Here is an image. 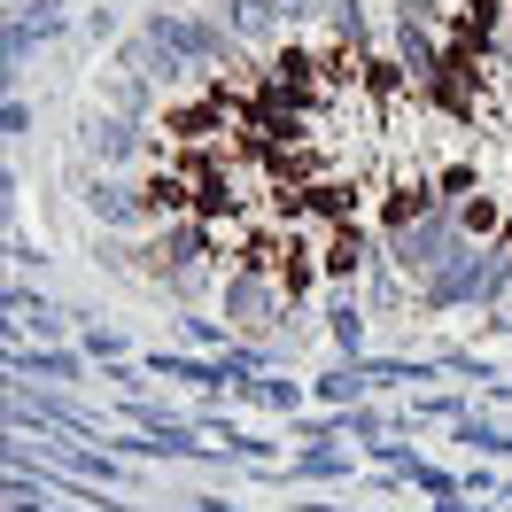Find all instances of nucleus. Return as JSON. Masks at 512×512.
<instances>
[{
  "instance_id": "nucleus-25",
  "label": "nucleus",
  "mask_w": 512,
  "mask_h": 512,
  "mask_svg": "<svg viewBox=\"0 0 512 512\" xmlns=\"http://www.w3.org/2000/svg\"><path fill=\"white\" fill-rule=\"evenodd\" d=\"M466 512H497V505H466Z\"/></svg>"
},
{
  "instance_id": "nucleus-7",
  "label": "nucleus",
  "mask_w": 512,
  "mask_h": 512,
  "mask_svg": "<svg viewBox=\"0 0 512 512\" xmlns=\"http://www.w3.org/2000/svg\"><path fill=\"white\" fill-rule=\"evenodd\" d=\"M319 319H326V342H334L342 357H373V350H365L373 311H365V295H357V288H326L319 295Z\"/></svg>"
},
{
  "instance_id": "nucleus-24",
  "label": "nucleus",
  "mask_w": 512,
  "mask_h": 512,
  "mask_svg": "<svg viewBox=\"0 0 512 512\" xmlns=\"http://www.w3.org/2000/svg\"><path fill=\"white\" fill-rule=\"evenodd\" d=\"M497 505H505V512H512V481H505V497H497Z\"/></svg>"
},
{
  "instance_id": "nucleus-2",
  "label": "nucleus",
  "mask_w": 512,
  "mask_h": 512,
  "mask_svg": "<svg viewBox=\"0 0 512 512\" xmlns=\"http://www.w3.org/2000/svg\"><path fill=\"white\" fill-rule=\"evenodd\" d=\"M388 63L404 70V86L412 94H427L435 78H443V55H450V24H427V16H412V8H388Z\"/></svg>"
},
{
  "instance_id": "nucleus-9",
  "label": "nucleus",
  "mask_w": 512,
  "mask_h": 512,
  "mask_svg": "<svg viewBox=\"0 0 512 512\" xmlns=\"http://www.w3.org/2000/svg\"><path fill=\"white\" fill-rule=\"evenodd\" d=\"M8 373L16 381H47V388H78L86 381V350H8Z\"/></svg>"
},
{
  "instance_id": "nucleus-20",
  "label": "nucleus",
  "mask_w": 512,
  "mask_h": 512,
  "mask_svg": "<svg viewBox=\"0 0 512 512\" xmlns=\"http://www.w3.org/2000/svg\"><path fill=\"white\" fill-rule=\"evenodd\" d=\"M388 8H412L427 24H450V16H458V0H388Z\"/></svg>"
},
{
  "instance_id": "nucleus-19",
  "label": "nucleus",
  "mask_w": 512,
  "mask_h": 512,
  "mask_svg": "<svg viewBox=\"0 0 512 512\" xmlns=\"http://www.w3.org/2000/svg\"><path fill=\"white\" fill-rule=\"evenodd\" d=\"M466 497H505V481H497V466H481V458H466Z\"/></svg>"
},
{
  "instance_id": "nucleus-4",
  "label": "nucleus",
  "mask_w": 512,
  "mask_h": 512,
  "mask_svg": "<svg viewBox=\"0 0 512 512\" xmlns=\"http://www.w3.org/2000/svg\"><path fill=\"white\" fill-rule=\"evenodd\" d=\"M63 32H70L63 0H16L8 8V94H16L24 63H32V47H47V39H63Z\"/></svg>"
},
{
  "instance_id": "nucleus-5",
  "label": "nucleus",
  "mask_w": 512,
  "mask_h": 512,
  "mask_svg": "<svg viewBox=\"0 0 512 512\" xmlns=\"http://www.w3.org/2000/svg\"><path fill=\"white\" fill-rule=\"evenodd\" d=\"M218 16H225V32L241 39L256 63H272V55L288 47V32H280V8H272V0H218Z\"/></svg>"
},
{
  "instance_id": "nucleus-11",
  "label": "nucleus",
  "mask_w": 512,
  "mask_h": 512,
  "mask_svg": "<svg viewBox=\"0 0 512 512\" xmlns=\"http://www.w3.org/2000/svg\"><path fill=\"white\" fill-rule=\"evenodd\" d=\"M311 396H319L326 412H350V404L373 396V381H365V365H357V357H342V365H326L319 381H311Z\"/></svg>"
},
{
  "instance_id": "nucleus-15",
  "label": "nucleus",
  "mask_w": 512,
  "mask_h": 512,
  "mask_svg": "<svg viewBox=\"0 0 512 512\" xmlns=\"http://www.w3.org/2000/svg\"><path fill=\"white\" fill-rule=\"evenodd\" d=\"M396 427H404V419L381 412V404H350V412H342V435H350V443H381V435H396Z\"/></svg>"
},
{
  "instance_id": "nucleus-8",
  "label": "nucleus",
  "mask_w": 512,
  "mask_h": 512,
  "mask_svg": "<svg viewBox=\"0 0 512 512\" xmlns=\"http://www.w3.org/2000/svg\"><path fill=\"white\" fill-rule=\"evenodd\" d=\"M357 295H365V311H373V319H396V311H419V288L404 280V272H396V264H388V249L373 256L365 272H357Z\"/></svg>"
},
{
  "instance_id": "nucleus-21",
  "label": "nucleus",
  "mask_w": 512,
  "mask_h": 512,
  "mask_svg": "<svg viewBox=\"0 0 512 512\" xmlns=\"http://www.w3.org/2000/svg\"><path fill=\"white\" fill-rule=\"evenodd\" d=\"M0 125H8V140H24V132H32V101L8 94V117H0Z\"/></svg>"
},
{
  "instance_id": "nucleus-1",
  "label": "nucleus",
  "mask_w": 512,
  "mask_h": 512,
  "mask_svg": "<svg viewBox=\"0 0 512 512\" xmlns=\"http://www.w3.org/2000/svg\"><path fill=\"white\" fill-rule=\"evenodd\" d=\"M156 148L163 140L140 125V117H117V109H101V101L78 117V163H86V171H132V163H148Z\"/></svg>"
},
{
  "instance_id": "nucleus-10",
  "label": "nucleus",
  "mask_w": 512,
  "mask_h": 512,
  "mask_svg": "<svg viewBox=\"0 0 512 512\" xmlns=\"http://www.w3.org/2000/svg\"><path fill=\"white\" fill-rule=\"evenodd\" d=\"M70 319H78V311H63V303H47V295H32V288H8V334H16V342H24V334L55 342V334H70Z\"/></svg>"
},
{
  "instance_id": "nucleus-22",
  "label": "nucleus",
  "mask_w": 512,
  "mask_h": 512,
  "mask_svg": "<svg viewBox=\"0 0 512 512\" xmlns=\"http://www.w3.org/2000/svg\"><path fill=\"white\" fill-rule=\"evenodd\" d=\"M179 505H187V512H241L233 497H179Z\"/></svg>"
},
{
  "instance_id": "nucleus-13",
  "label": "nucleus",
  "mask_w": 512,
  "mask_h": 512,
  "mask_svg": "<svg viewBox=\"0 0 512 512\" xmlns=\"http://www.w3.org/2000/svg\"><path fill=\"white\" fill-rule=\"evenodd\" d=\"M450 443H466L474 458H512V427H497L489 412H466V419H450Z\"/></svg>"
},
{
  "instance_id": "nucleus-16",
  "label": "nucleus",
  "mask_w": 512,
  "mask_h": 512,
  "mask_svg": "<svg viewBox=\"0 0 512 512\" xmlns=\"http://www.w3.org/2000/svg\"><path fill=\"white\" fill-rule=\"evenodd\" d=\"M280 8V32L288 39H319L326 32V0H272Z\"/></svg>"
},
{
  "instance_id": "nucleus-14",
  "label": "nucleus",
  "mask_w": 512,
  "mask_h": 512,
  "mask_svg": "<svg viewBox=\"0 0 512 512\" xmlns=\"http://www.w3.org/2000/svg\"><path fill=\"white\" fill-rule=\"evenodd\" d=\"M241 404H256V412H295L303 404V381H280V373H249V381L233 388Z\"/></svg>"
},
{
  "instance_id": "nucleus-18",
  "label": "nucleus",
  "mask_w": 512,
  "mask_h": 512,
  "mask_svg": "<svg viewBox=\"0 0 512 512\" xmlns=\"http://www.w3.org/2000/svg\"><path fill=\"white\" fill-rule=\"evenodd\" d=\"M78 350H86V357H125V334H117V326H86Z\"/></svg>"
},
{
  "instance_id": "nucleus-12",
  "label": "nucleus",
  "mask_w": 512,
  "mask_h": 512,
  "mask_svg": "<svg viewBox=\"0 0 512 512\" xmlns=\"http://www.w3.org/2000/svg\"><path fill=\"white\" fill-rule=\"evenodd\" d=\"M357 466H350V450H295L288 466H272V481H350Z\"/></svg>"
},
{
  "instance_id": "nucleus-17",
  "label": "nucleus",
  "mask_w": 512,
  "mask_h": 512,
  "mask_svg": "<svg viewBox=\"0 0 512 512\" xmlns=\"http://www.w3.org/2000/svg\"><path fill=\"white\" fill-rule=\"evenodd\" d=\"M443 373H458V381H481V388L497 381V365H481L474 350H443Z\"/></svg>"
},
{
  "instance_id": "nucleus-23",
  "label": "nucleus",
  "mask_w": 512,
  "mask_h": 512,
  "mask_svg": "<svg viewBox=\"0 0 512 512\" xmlns=\"http://www.w3.org/2000/svg\"><path fill=\"white\" fill-rule=\"evenodd\" d=\"M288 512H342V505H288Z\"/></svg>"
},
{
  "instance_id": "nucleus-6",
  "label": "nucleus",
  "mask_w": 512,
  "mask_h": 512,
  "mask_svg": "<svg viewBox=\"0 0 512 512\" xmlns=\"http://www.w3.org/2000/svg\"><path fill=\"white\" fill-rule=\"evenodd\" d=\"M94 101H101V109H117V117H140V125H156V117H163V94L140 78V70H125V63H109L94 78Z\"/></svg>"
},
{
  "instance_id": "nucleus-3",
  "label": "nucleus",
  "mask_w": 512,
  "mask_h": 512,
  "mask_svg": "<svg viewBox=\"0 0 512 512\" xmlns=\"http://www.w3.org/2000/svg\"><path fill=\"white\" fill-rule=\"evenodd\" d=\"M78 202H86V218H94L101 233H140V225H156L148 179H132V171H86V163H78Z\"/></svg>"
}]
</instances>
